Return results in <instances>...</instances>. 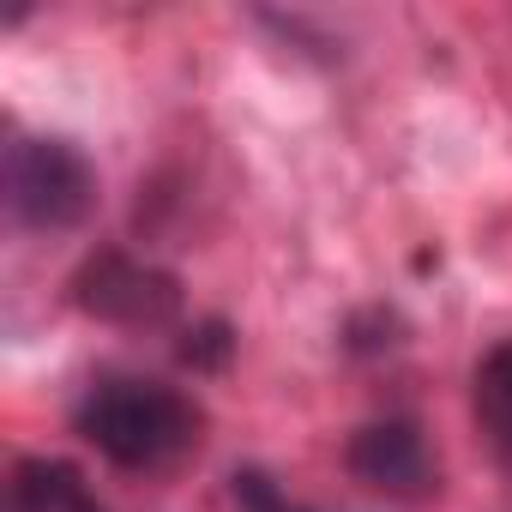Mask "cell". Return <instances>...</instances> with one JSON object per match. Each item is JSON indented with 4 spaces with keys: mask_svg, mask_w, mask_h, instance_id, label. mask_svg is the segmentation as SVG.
<instances>
[{
    "mask_svg": "<svg viewBox=\"0 0 512 512\" xmlns=\"http://www.w3.org/2000/svg\"><path fill=\"white\" fill-rule=\"evenodd\" d=\"M79 434L121 470H163L199 446V410L163 380H97L79 404Z\"/></svg>",
    "mask_w": 512,
    "mask_h": 512,
    "instance_id": "cell-1",
    "label": "cell"
},
{
    "mask_svg": "<svg viewBox=\"0 0 512 512\" xmlns=\"http://www.w3.org/2000/svg\"><path fill=\"white\" fill-rule=\"evenodd\" d=\"M7 211L49 235L79 229L97 211V169L73 139H13L7 145Z\"/></svg>",
    "mask_w": 512,
    "mask_h": 512,
    "instance_id": "cell-2",
    "label": "cell"
},
{
    "mask_svg": "<svg viewBox=\"0 0 512 512\" xmlns=\"http://www.w3.org/2000/svg\"><path fill=\"white\" fill-rule=\"evenodd\" d=\"M73 302L91 314V320H109V326H169L181 314V284L145 260L121 247H103L73 272Z\"/></svg>",
    "mask_w": 512,
    "mask_h": 512,
    "instance_id": "cell-3",
    "label": "cell"
},
{
    "mask_svg": "<svg viewBox=\"0 0 512 512\" xmlns=\"http://www.w3.org/2000/svg\"><path fill=\"white\" fill-rule=\"evenodd\" d=\"M344 464H350V476L362 488L392 494V500H428L440 488V464H434L422 428L404 422V416H386V422L356 428L350 446H344Z\"/></svg>",
    "mask_w": 512,
    "mask_h": 512,
    "instance_id": "cell-4",
    "label": "cell"
},
{
    "mask_svg": "<svg viewBox=\"0 0 512 512\" xmlns=\"http://www.w3.org/2000/svg\"><path fill=\"white\" fill-rule=\"evenodd\" d=\"M7 512H103L85 488V476L61 458H25L13 470V500Z\"/></svg>",
    "mask_w": 512,
    "mask_h": 512,
    "instance_id": "cell-5",
    "label": "cell"
},
{
    "mask_svg": "<svg viewBox=\"0 0 512 512\" xmlns=\"http://www.w3.org/2000/svg\"><path fill=\"white\" fill-rule=\"evenodd\" d=\"M476 422L512 458V338L476 362Z\"/></svg>",
    "mask_w": 512,
    "mask_h": 512,
    "instance_id": "cell-6",
    "label": "cell"
},
{
    "mask_svg": "<svg viewBox=\"0 0 512 512\" xmlns=\"http://www.w3.org/2000/svg\"><path fill=\"white\" fill-rule=\"evenodd\" d=\"M235 512H302L266 470H235Z\"/></svg>",
    "mask_w": 512,
    "mask_h": 512,
    "instance_id": "cell-7",
    "label": "cell"
},
{
    "mask_svg": "<svg viewBox=\"0 0 512 512\" xmlns=\"http://www.w3.org/2000/svg\"><path fill=\"white\" fill-rule=\"evenodd\" d=\"M223 350H229L223 326H205V332H199V344H187V362H223Z\"/></svg>",
    "mask_w": 512,
    "mask_h": 512,
    "instance_id": "cell-8",
    "label": "cell"
}]
</instances>
